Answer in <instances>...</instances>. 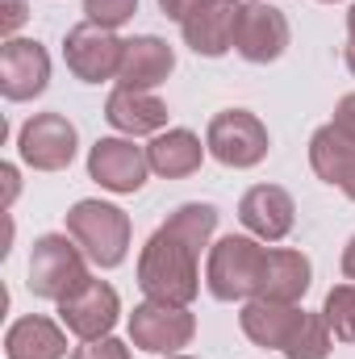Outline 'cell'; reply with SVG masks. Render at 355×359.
Here are the masks:
<instances>
[{
    "instance_id": "cell-24",
    "label": "cell",
    "mask_w": 355,
    "mask_h": 359,
    "mask_svg": "<svg viewBox=\"0 0 355 359\" xmlns=\"http://www.w3.org/2000/svg\"><path fill=\"white\" fill-rule=\"evenodd\" d=\"M322 318H326V326L335 330V339L339 343H355V284H335L330 292H326V301H322Z\"/></svg>"
},
{
    "instance_id": "cell-7",
    "label": "cell",
    "mask_w": 355,
    "mask_h": 359,
    "mask_svg": "<svg viewBox=\"0 0 355 359\" xmlns=\"http://www.w3.org/2000/svg\"><path fill=\"white\" fill-rule=\"evenodd\" d=\"M80 134L63 113H34L17 130V159L34 172H67L76 163Z\"/></svg>"
},
{
    "instance_id": "cell-29",
    "label": "cell",
    "mask_w": 355,
    "mask_h": 359,
    "mask_svg": "<svg viewBox=\"0 0 355 359\" xmlns=\"http://www.w3.org/2000/svg\"><path fill=\"white\" fill-rule=\"evenodd\" d=\"M330 126L343 134V138H351L355 142V92L347 96H339V104H335V117H330Z\"/></svg>"
},
{
    "instance_id": "cell-5",
    "label": "cell",
    "mask_w": 355,
    "mask_h": 359,
    "mask_svg": "<svg viewBox=\"0 0 355 359\" xmlns=\"http://www.w3.org/2000/svg\"><path fill=\"white\" fill-rule=\"evenodd\" d=\"M205 147H209V155L222 168L247 172V168H260L267 159L272 134L260 121V113H251V109H222L205 126Z\"/></svg>"
},
{
    "instance_id": "cell-13",
    "label": "cell",
    "mask_w": 355,
    "mask_h": 359,
    "mask_svg": "<svg viewBox=\"0 0 355 359\" xmlns=\"http://www.w3.org/2000/svg\"><path fill=\"white\" fill-rule=\"evenodd\" d=\"M239 222L247 234H255L260 243H284L293 234L297 222V205L288 196V188L280 184H255L243 192L239 201Z\"/></svg>"
},
{
    "instance_id": "cell-10",
    "label": "cell",
    "mask_w": 355,
    "mask_h": 359,
    "mask_svg": "<svg viewBox=\"0 0 355 359\" xmlns=\"http://www.w3.org/2000/svg\"><path fill=\"white\" fill-rule=\"evenodd\" d=\"M288 42H293V25L272 0H243L239 25H234V55L239 59L264 67L288 50Z\"/></svg>"
},
{
    "instance_id": "cell-25",
    "label": "cell",
    "mask_w": 355,
    "mask_h": 359,
    "mask_svg": "<svg viewBox=\"0 0 355 359\" xmlns=\"http://www.w3.org/2000/svg\"><path fill=\"white\" fill-rule=\"evenodd\" d=\"M138 13V0H84V21L105 25V29H121L130 25Z\"/></svg>"
},
{
    "instance_id": "cell-14",
    "label": "cell",
    "mask_w": 355,
    "mask_h": 359,
    "mask_svg": "<svg viewBox=\"0 0 355 359\" xmlns=\"http://www.w3.org/2000/svg\"><path fill=\"white\" fill-rule=\"evenodd\" d=\"M105 121L126 138H155V134L168 130V104H163L159 92L117 84L105 100Z\"/></svg>"
},
{
    "instance_id": "cell-21",
    "label": "cell",
    "mask_w": 355,
    "mask_h": 359,
    "mask_svg": "<svg viewBox=\"0 0 355 359\" xmlns=\"http://www.w3.org/2000/svg\"><path fill=\"white\" fill-rule=\"evenodd\" d=\"M351 155H355V142L351 138H343L330 121L314 130V138H309V168H314V176L322 180V184L339 188V184H343V172H347V163H351Z\"/></svg>"
},
{
    "instance_id": "cell-18",
    "label": "cell",
    "mask_w": 355,
    "mask_h": 359,
    "mask_svg": "<svg viewBox=\"0 0 355 359\" xmlns=\"http://www.w3.org/2000/svg\"><path fill=\"white\" fill-rule=\"evenodd\" d=\"M205 155H209L205 138L196 130H188V126H168L163 134H155L147 142L151 172L163 180H184V176H192V172H201Z\"/></svg>"
},
{
    "instance_id": "cell-36",
    "label": "cell",
    "mask_w": 355,
    "mask_h": 359,
    "mask_svg": "<svg viewBox=\"0 0 355 359\" xmlns=\"http://www.w3.org/2000/svg\"><path fill=\"white\" fill-rule=\"evenodd\" d=\"M318 4H335V0H318Z\"/></svg>"
},
{
    "instance_id": "cell-34",
    "label": "cell",
    "mask_w": 355,
    "mask_h": 359,
    "mask_svg": "<svg viewBox=\"0 0 355 359\" xmlns=\"http://www.w3.org/2000/svg\"><path fill=\"white\" fill-rule=\"evenodd\" d=\"M343 63H347V72L355 76V46H351V42H347V50H343Z\"/></svg>"
},
{
    "instance_id": "cell-27",
    "label": "cell",
    "mask_w": 355,
    "mask_h": 359,
    "mask_svg": "<svg viewBox=\"0 0 355 359\" xmlns=\"http://www.w3.org/2000/svg\"><path fill=\"white\" fill-rule=\"evenodd\" d=\"M159 4V13L168 17V21H176V25H184L192 13H201V8H209L213 0H155Z\"/></svg>"
},
{
    "instance_id": "cell-22",
    "label": "cell",
    "mask_w": 355,
    "mask_h": 359,
    "mask_svg": "<svg viewBox=\"0 0 355 359\" xmlns=\"http://www.w3.org/2000/svg\"><path fill=\"white\" fill-rule=\"evenodd\" d=\"M330 351H335V330L326 326L322 313H309V309H305L280 355L284 359H326Z\"/></svg>"
},
{
    "instance_id": "cell-17",
    "label": "cell",
    "mask_w": 355,
    "mask_h": 359,
    "mask_svg": "<svg viewBox=\"0 0 355 359\" xmlns=\"http://www.w3.org/2000/svg\"><path fill=\"white\" fill-rule=\"evenodd\" d=\"M4 359H72L67 326L46 313H25L4 330Z\"/></svg>"
},
{
    "instance_id": "cell-30",
    "label": "cell",
    "mask_w": 355,
    "mask_h": 359,
    "mask_svg": "<svg viewBox=\"0 0 355 359\" xmlns=\"http://www.w3.org/2000/svg\"><path fill=\"white\" fill-rule=\"evenodd\" d=\"M0 180H4V213H8L13 201H17V192H21V172H17V163H0Z\"/></svg>"
},
{
    "instance_id": "cell-12",
    "label": "cell",
    "mask_w": 355,
    "mask_h": 359,
    "mask_svg": "<svg viewBox=\"0 0 355 359\" xmlns=\"http://www.w3.org/2000/svg\"><path fill=\"white\" fill-rule=\"evenodd\" d=\"M51 84V55L38 38H4L0 42V92L21 104L42 96Z\"/></svg>"
},
{
    "instance_id": "cell-19",
    "label": "cell",
    "mask_w": 355,
    "mask_h": 359,
    "mask_svg": "<svg viewBox=\"0 0 355 359\" xmlns=\"http://www.w3.org/2000/svg\"><path fill=\"white\" fill-rule=\"evenodd\" d=\"M314 284V264L309 255L293 251V247H267L264 276H260V292L264 301H284V305H301V297Z\"/></svg>"
},
{
    "instance_id": "cell-11",
    "label": "cell",
    "mask_w": 355,
    "mask_h": 359,
    "mask_svg": "<svg viewBox=\"0 0 355 359\" xmlns=\"http://www.w3.org/2000/svg\"><path fill=\"white\" fill-rule=\"evenodd\" d=\"M117 318H121V297H117V288L109 280H96V276H92L84 288H76L67 301H59V322L80 343L113 334Z\"/></svg>"
},
{
    "instance_id": "cell-1",
    "label": "cell",
    "mask_w": 355,
    "mask_h": 359,
    "mask_svg": "<svg viewBox=\"0 0 355 359\" xmlns=\"http://www.w3.org/2000/svg\"><path fill=\"white\" fill-rule=\"evenodd\" d=\"M138 288L147 301L163 305H192L201 292V251L168 222L138 251Z\"/></svg>"
},
{
    "instance_id": "cell-2",
    "label": "cell",
    "mask_w": 355,
    "mask_h": 359,
    "mask_svg": "<svg viewBox=\"0 0 355 359\" xmlns=\"http://www.w3.org/2000/svg\"><path fill=\"white\" fill-rule=\"evenodd\" d=\"M67 234L84 247L92 268L100 271L121 268L130 255V243H134L130 213L113 201H100V196H84L67 209Z\"/></svg>"
},
{
    "instance_id": "cell-26",
    "label": "cell",
    "mask_w": 355,
    "mask_h": 359,
    "mask_svg": "<svg viewBox=\"0 0 355 359\" xmlns=\"http://www.w3.org/2000/svg\"><path fill=\"white\" fill-rule=\"evenodd\" d=\"M72 359H130V343L105 334V339H88L80 347H72Z\"/></svg>"
},
{
    "instance_id": "cell-9",
    "label": "cell",
    "mask_w": 355,
    "mask_h": 359,
    "mask_svg": "<svg viewBox=\"0 0 355 359\" xmlns=\"http://www.w3.org/2000/svg\"><path fill=\"white\" fill-rule=\"evenodd\" d=\"M147 176H151V159H147V147H138L134 138L109 134L88 147V180L100 184L105 192L134 196V192H142Z\"/></svg>"
},
{
    "instance_id": "cell-15",
    "label": "cell",
    "mask_w": 355,
    "mask_h": 359,
    "mask_svg": "<svg viewBox=\"0 0 355 359\" xmlns=\"http://www.w3.org/2000/svg\"><path fill=\"white\" fill-rule=\"evenodd\" d=\"M239 8L243 0H213L209 8L192 13L180 34H184V46L201 59H222L234 50V25H239Z\"/></svg>"
},
{
    "instance_id": "cell-35",
    "label": "cell",
    "mask_w": 355,
    "mask_h": 359,
    "mask_svg": "<svg viewBox=\"0 0 355 359\" xmlns=\"http://www.w3.org/2000/svg\"><path fill=\"white\" fill-rule=\"evenodd\" d=\"M159 359H192V355H184V351H180V355H159Z\"/></svg>"
},
{
    "instance_id": "cell-31",
    "label": "cell",
    "mask_w": 355,
    "mask_h": 359,
    "mask_svg": "<svg viewBox=\"0 0 355 359\" xmlns=\"http://www.w3.org/2000/svg\"><path fill=\"white\" fill-rule=\"evenodd\" d=\"M343 276L355 284V234L347 238V247H343Z\"/></svg>"
},
{
    "instance_id": "cell-3",
    "label": "cell",
    "mask_w": 355,
    "mask_h": 359,
    "mask_svg": "<svg viewBox=\"0 0 355 359\" xmlns=\"http://www.w3.org/2000/svg\"><path fill=\"white\" fill-rule=\"evenodd\" d=\"M267 247L255 234H226L205 251V288L213 301L226 305H243L260 292V276H264Z\"/></svg>"
},
{
    "instance_id": "cell-20",
    "label": "cell",
    "mask_w": 355,
    "mask_h": 359,
    "mask_svg": "<svg viewBox=\"0 0 355 359\" xmlns=\"http://www.w3.org/2000/svg\"><path fill=\"white\" fill-rule=\"evenodd\" d=\"M301 313H305L301 305L251 297V301H243V309H239V330H243L255 347H264V351H284V343H288V334L297 330Z\"/></svg>"
},
{
    "instance_id": "cell-8",
    "label": "cell",
    "mask_w": 355,
    "mask_h": 359,
    "mask_svg": "<svg viewBox=\"0 0 355 359\" xmlns=\"http://www.w3.org/2000/svg\"><path fill=\"white\" fill-rule=\"evenodd\" d=\"M121 55H126V38H117V29H105V25H92V21L72 25L67 38H63V63L84 84L117 80Z\"/></svg>"
},
{
    "instance_id": "cell-28",
    "label": "cell",
    "mask_w": 355,
    "mask_h": 359,
    "mask_svg": "<svg viewBox=\"0 0 355 359\" xmlns=\"http://www.w3.org/2000/svg\"><path fill=\"white\" fill-rule=\"evenodd\" d=\"M29 21V4L25 0H4V17H0V34L4 38H17V29Z\"/></svg>"
},
{
    "instance_id": "cell-4",
    "label": "cell",
    "mask_w": 355,
    "mask_h": 359,
    "mask_svg": "<svg viewBox=\"0 0 355 359\" xmlns=\"http://www.w3.org/2000/svg\"><path fill=\"white\" fill-rule=\"evenodd\" d=\"M92 280V259L84 247L63 230V234H38L34 251H29V292L38 301H67L76 288H84Z\"/></svg>"
},
{
    "instance_id": "cell-6",
    "label": "cell",
    "mask_w": 355,
    "mask_h": 359,
    "mask_svg": "<svg viewBox=\"0 0 355 359\" xmlns=\"http://www.w3.org/2000/svg\"><path fill=\"white\" fill-rule=\"evenodd\" d=\"M130 343L147 355H180L196 339V313L192 305H163V301H138L126 318Z\"/></svg>"
},
{
    "instance_id": "cell-33",
    "label": "cell",
    "mask_w": 355,
    "mask_h": 359,
    "mask_svg": "<svg viewBox=\"0 0 355 359\" xmlns=\"http://www.w3.org/2000/svg\"><path fill=\"white\" fill-rule=\"evenodd\" d=\"M347 42L355 46V0H351V8H347Z\"/></svg>"
},
{
    "instance_id": "cell-16",
    "label": "cell",
    "mask_w": 355,
    "mask_h": 359,
    "mask_svg": "<svg viewBox=\"0 0 355 359\" xmlns=\"http://www.w3.org/2000/svg\"><path fill=\"white\" fill-rule=\"evenodd\" d=\"M172 72H176V50L159 34H134V38H126V55H121V72H117L121 88L155 92Z\"/></svg>"
},
{
    "instance_id": "cell-23",
    "label": "cell",
    "mask_w": 355,
    "mask_h": 359,
    "mask_svg": "<svg viewBox=\"0 0 355 359\" xmlns=\"http://www.w3.org/2000/svg\"><path fill=\"white\" fill-rule=\"evenodd\" d=\"M168 226L184 234L196 251H209L213 247V234H217V205H209V201H188V205H180L176 213L168 217Z\"/></svg>"
},
{
    "instance_id": "cell-32",
    "label": "cell",
    "mask_w": 355,
    "mask_h": 359,
    "mask_svg": "<svg viewBox=\"0 0 355 359\" xmlns=\"http://www.w3.org/2000/svg\"><path fill=\"white\" fill-rule=\"evenodd\" d=\"M339 188H343L347 201H355V155H351V163H347V172H343V184Z\"/></svg>"
}]
</instances>
